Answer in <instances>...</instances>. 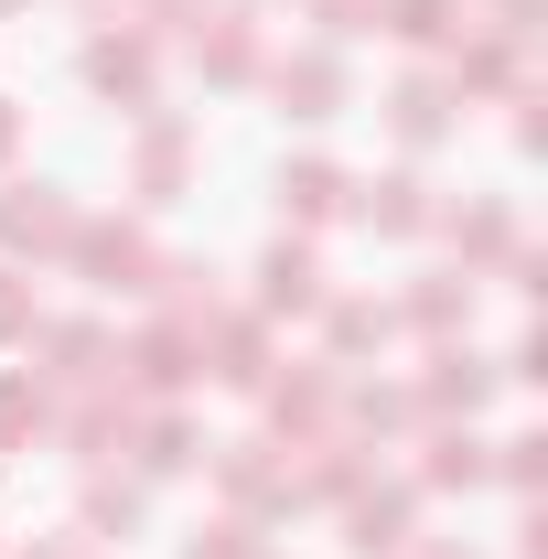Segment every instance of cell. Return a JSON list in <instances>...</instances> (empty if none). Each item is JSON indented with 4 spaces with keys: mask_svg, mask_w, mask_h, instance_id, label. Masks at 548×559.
Masks as SVG:
<instances>
[{
    "mask_svg": "<svg viewBox=\"0 0 548 559\" xmlns=\"http://www.w3.org/2000/svg\"><path fill=\"white\" fill-rule=\"evenodd\" d=\"M65 259L97 280V290H130V301H162L172 270H183V259H162V248H151L140 226H119V215H97V226L75 215V248H65Z\"/></svg>",
    "mask_w": 548,
    "mask_h": 559,
    "instance_id": "obj_1",
    "label": "cell"
},
{
    "mask_svg": "<svg viewBox=\"0 0 548 559\" xmlns=\"http://www.w3.org/2000/svg\"><path fill=\"white\" fill-rule=\"evenodd\" d=\"M205 377V355H194V323H151V334H130V345H108V388H130V399H183Z\"/></svg>",
    "mask_w": 548,
    "mask_h": 559,
    "instance_id": "obj_2",
    "label": "cell"
},
{
    "mask_svg": "<svg viewBox=\"0 0 548 559\" xmlns=\"http://www.w3.org/2000/svg\"><path fill=\"white\" fill-rule=\"evenodd\" d=\"M0 248H11V270H22V259H65L75 248V205L55 183H11V194H0Z\"/></svg>",
    "mask_w": 548,
    "mask_h": 559,
    "instance_id": "obj_3",
    "label": "cell"
},
{
    "mask_svg": "<svg viewBox=\"0 0 548 559\" xmlns=\"http://www.w3.org/2000/svg\"><path fill=\"white\" fill-rule=\"evenodd\" d=\"M22 355H33V366H22L33 388H97V377H108V334H97V323H33Z\"/></svg>",
    "mask_w": 548,
    "mask_h": 559,
    "instance_id": "obj_4",
    "label": "cell"
},
{
    "mask_svg": "<svg viewBox=\"0 0 548 559\" xmlns=\"http://www.w3.org/2000/svg\"><path fill=\"white\" fill-rule=\"evenodd\" d=\"M409 516H419L409 485H355V495H344V549H355V559H409L419 549Z\"/></svg>",
    "mask_w": 548,
    "mask_h": 559,
    "instance_id": "obj_5",
    "label": "cell"
},
{
    "mask_svg": "<svg viewBox=\"0 0 548 559\" xmlns=\"http://www.w3.org/2000/svg\"><path fill=\"white\" fill-rule=\"evenodd\" d=\"M194 355H205L215 388H259V377H270V323H259V312H205V323H194Z\"/></svg>",
    "mask_w": 548,
    "mask_h": 559,
    "instance_id": "obj_6",
    "label": "cell"
},
{
    "mask_svg": "<svg viewBox=\"0 0 548 559\" xmlns=\"http://www.w3.org/2000/svg\"><path fill=\"white\" fill-rule=\"evenodd\" d=\"M334 366H290V377H259V399H270V419L290 430V452L301 441H334Z\"/></svg>",
    "mask_w": 548,
    "mask_h": 559,
    "instance_id": "obj_7",
    "label": "cell"
},
{
    "mask_svg": "<svg viewBox=\"0 0 548 559\" xmlns=\"http://www.w3.org/2000/svg\"><path fill=\"white\" fill-rule=\"evenodd\" d=\"M183 44H194V66H205L215 86H248V75H259V22H248V11H194Z\"/></svg>",
    "mask_w": 548,
    "mask_h": 559,
    "instance_id": "obj_8",
    "label": "cell"
},
{
    "mask_svg": "<svg viewBox=\"0 0 548 559\" xmlns=\"http://www.w3.org/2000/svg\"><path fill=\"white\" fill-rule=\"evenodd\" d=\"M86 86H97L108 108L151 119V44H140V33H97V44H86Z\"/></svg>",
    "mask_w": 548,
    "mask_h": 559,
    "instance_id": "obj_9",
    "label": "cell"
},
{
    "mask_svg": "<svg viewBox=\"0 0 548 559\" xmlns=\"http://www.w3.org/2000/svg\"><path fill=\"white\" fill-rule=\"evenodd\" d=\"M183 173H194V130L151 108V130H140V162H130V194H140V205H172V194H183Z\"/></svg>",
    "mask_w": 548,
    "mask_h": 559,
    "instance_id": "obj_10",
    "label": "cell"
},
{
    "mask_svg": "<svg viewBox=\"0 0 548 559\" xmlns=\"http://www.w3.org/2000/svg\"><path fill=\"white\" fill-rule=\"evenodd\" d=\"M409 399H419L430 419H474L484 399H495V366H484V355H463V345H441V355H430V377H419Z\"/></svg>",
    "mask_w": 548,
    "mask_h": 559,
    "instance_id": "obj_11",
    "label": "cell"
},
{
    "mask_svg": "<svg viewBox=\"0 0 548 559\" xmlns=\"http://www.w3.org/2000/svg\"><path fill=\"white\" fill-rule=\"evenodd\" d=\"M279 312H323V259L301 237H279L259 259V323H279Z\"/></svg>",
    "mask_w": 548,
    "mask_h": 559,
    "instance_id": "obj_12",
    "label": "cell"
},
{
    "mask_svg": "<svg viewBox=\"0 0 548 559\" xmlns=\"http://www.w3.org/2000/svg\"><path fill=\"white\" fill-rule=\"evenodd\" d=\"M344 215L377 226V237H419V226H430V183H419V173H377V183L344 194Z\"/></svg>",
    "mask_w": 548,
    "mask_h": 559,
    "instance_id": "obj_13",
    "label": "cell"
},
{
    "mask_svg": "<svg viewBox=\"0 0 548 559\" xmlns=\"http://www.w3.org/2000/svg\"><path fill=\"white\" fill-rule=\"evenodd\" d=\"M452 108H463V97H452L441 75H398V86H388V130L409 140V151H430V140L452 130Z\"/></svg>",
    "mask_w": 548,
    "mask_h": 559,
    "instance_id": "obj_14",
    "label": "cell"
},
{
    "mask_svg": "<svg viewBox=\"0 0 548 559\" xmlns=\"http://www.w3.org/2000/svg\"><path fill=\"white\" fill-rule=\"evenodd\" d=\"M270 97L290 108V119H334L344 108V66L334 55H290V66H270Z\"/></svg>",
    "mask_w": 548,
    "mask_h": 559,
    "instance_id": "obj_15",
    "label": "cell"
},
{
    "mask_svg": "<svg viewBox=\"0 0 548 559\" xmlns=\"http://www.w3.org/2000/svg\"><path fill=\"white\" fill-rule=\"evenodd\" d=\"M441 226H452V248H463V270H505V259H516V215L495 205V194H484V205H452Z\"/></svg>",
    "mask_w": 548,
    "mask_h": 559,
    "instance_id": "obj_16",
    "label": "cell"
},
{
    "mask_svg": "<svg viewBox=\"0 0 548 559\" xmlns=\"http://www.w3.org/2000/svg\"><path fill=\"white\" fill-rule=\"evenodd\" d=\"M119 452H130L140 474H183V463H205V441H194V430H183V419H172V409L130 419V430H119Z\"/></svg>",
    "mask_w": 548,
    "mask_h": 559,
    "instance_id": "obj_17",
    "label": "cell"
},
{
    "mask_svg": "<svg viewBox=\"0 0 548 559\" xmlns=\"http://www.w3.org/2000/svg\"><path fill=\"white\" fill-rule=\"evenodd\" d=\"M398 323H419V334H463V323H474V270H441V280H419L409 301H398Z\"/></svg>",
    "mask_w": 548,
    "mask_h": 559,
    "instance_id": "obj_18",
    "label": "cell"
},
{
    "mask_svg": "<svg viewBox=\"0 0 548 559\" xmlns=\"http://www.w3.org/2000/svg\"><path fill=\"white\" fill-rule=\"evenodd\" d=\"M484 474H495V452L474 441V419H463V430H441V441H430V463H419V485H430V495H474Z\"/></svg>",
    "mask_w": 548,
    "mask_h": 559,
    "instance_id": "obj_19",
    "label": "cell"
},
{
    "mask_svg": "<svg viewBox=\"0 0 548 559\" xmlns=\"http://www.w3.org/2000/svg\"><path fill=\"white\" fill-rule=\"evenodd\" d=\"M344 194H355V183H344L334 162H290V173H279V215H290V226H323V215H344Z\"/></svg>",
    "mask_w": 548,
    "mask_h": 559,
    "instance_id": "obj_20",
    "label": "cell"
},
{
    "mask_svg": "<svg viewBox=\"0 0 548 559\" xmlns=\"http://www.w3.org/2000/svg\"><path fill=\"white\" fill-rule=\"evenodd\" d=\"M463 0H377V33H398V44H463Z\"/></svg>",
    "mask_w": 548,
    "mask_h": 559,
    "instance_id": "obj_21",
    "label": "cell"
},
{
    "mask_svg": "<svg viewBox=\"0 0 548 559\" xmlns=\"http://www.w3.org/2000/svg\"><path fill=\"white\" fill-rule=\"evenodd\" d=\"M452 97H484V86H516V44H495V33H474V44H452V75H441Z\"/></svg>",
    "mask_w": 548,
    "mask_h": 559,
    "instance_id": "obj_22",
    "label": "cell"
},
{
    "mask_svg": "<svg viewBox=\"0 0 548 559\" xmlns=\"http://www.w3.org/2000/svg\"><path fill=\"white\" fill-rule=\"evenodd\" d=\"M44 430H55V388L0 377V452H22V441H44Z\"/></svg>",
    "mask_w": 548,
    "mask_h": 559,
    "instance_id": "obj_23",
    "label": "cell"
},
{
    "mask_svg": "<svg viewBox=\"0 0 548 559\" xmlns=\"http://www.w3.org/2000/svg\"><path fill=\"white\" fill-rule=\"evenodd\" d=\"M323 334H334V366H355V355H377L388 334H398V312H388V301H334Z\"/></svg>",
    "mask_w": 548,
    "mask_h": 559,
    "instance_id": "obj_24",
    "label": "cell"
},
{
    "mask_svg": "<svg viewBox=\"0 0 548 559\" xmlns=\"http://www.w3.org/2000/svg\"><path fill=\"white\" fill-rule=\"evenodd\" d=\"M140 527V485H108V474H97V485H86V538H130Z\"/></svg>",
    "mask_w": 548,
    "mask_h": 559,
    "instance_id": "obj_25",
    "label": "cell"
},
{
    "mask_svg": "<svg viewBox=\"0 0 548 559\" xmlns=\"http://www.w3.org/2000/svg\"><path fill=\"white\" fill-rule=\"evenodd\" d=\"M183 559H270V549H259V516H215L183 538Z\"/></svg>",
    "mask_w": 548,
    "mask_h": 559,
    "instance_id": "obj_26",
    "label": "cell"
},
{
    "mask_svg": "<svg viewBox=\"0 0 548 559\" xmlns=\"http://www.w3.org/2000/svg\"><path fill=\"white\" fill-rule=\"evenodd\" d=\"M495 474H505L516 495H538V485H548V430H516V441H495Z\"/></svg>",
    "mask_w": 548,
    "mask_h": 559,
    "instance_id": "obj_27",
    "label": "cell"
},
{
    "mask_svg": "<svg viewBox=\"0 0 548 559\" xmlns=\"http://www.w3.org/2000/svg\"><path fill=\"white\" fill-rule=\"evenodd\" d=\"M44 312H33V270H0V345H22Z\"/></svg>",
    "mask_w": 548,
    "mask_h": 559,
    "instance_id": "obj_28",
    "label": "cell"
},
{
    "mask_svg": "<svg viewBox=\"0 0 548 559\" xmlns=\"http://www.w3.org/2000/svg\"><path fill=\"white\" fill-rule=\"evenodd\" d=\"M312 22H323V44H344V33L377 22V0H312Z\"/></svg>",
    "mask_w": 548,
    "mask_h": 559,
    "instance_id": "obj_29",
    "label": "cell"
},
{
    "mask_svg": "<svg viewBox=\"0 0 548 559\" xmlns=\"http://www.w3.org/2000/svg\"><path fill=\"white\" fill-rule=\"evenodd\" d=\"M11 559H86V538H44V549H11Z\"/></svg>",
    "mask_w": 548,
    "mask_h": 559,
    "instance_id": "obj_30",
    "label": "cell"
},
{
    "mask_svg": "<svg viewBox=\"0 0 548 559\" xmlns=\"http://www.w3.org/2000/svg\"><path fill=\"white\" fill-rule=\"evenodd\" d=\"M11 151H22V108L0 97V162H11Z\"/></svg>",
    "mask_w": 548,
    "mask_h": 559,
    "instance_id": "obj_31",
    "label": "cell"
},
{
    "mask_svg": "<svg viewBox=\"0 0 548 559\" xmlns=\"http://www.w3.org/2000/svg\"><path fill=\"white\" fill-rule=\"evenodd\" d=\"M419 559H474V549H419Z\"/></svg>",
    "mask_w": 548,
    "mask_h": 559,
    "instance_id": "obj_32",
    "label": "cell"
},
{
    "mask_svg": "<svg viewBox=\"0 0 548 559\" xmlns=\"http://www.w3.org/2000/svg\"><path fill=\"white\" fill-rule=\"evenodd\" d=\"M0 11H22V0H0Z\"/></svg>",
    "mask_w": 548,
    "mask_h": 559,
    "instance_id": "obj_33",
    "label": "cell"
}]
</instances>
